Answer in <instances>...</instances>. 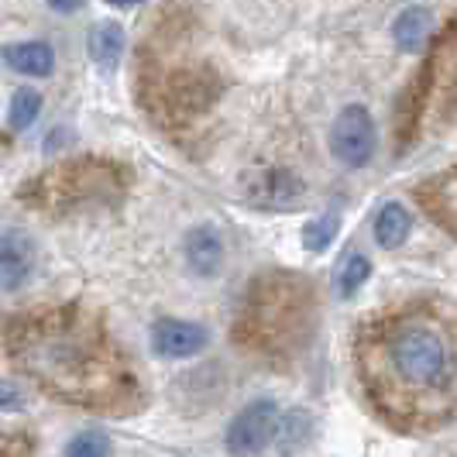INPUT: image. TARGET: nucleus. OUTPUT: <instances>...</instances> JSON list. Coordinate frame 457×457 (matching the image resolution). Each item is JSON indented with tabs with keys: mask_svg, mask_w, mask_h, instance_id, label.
Listing matches in <instances>:
<instances>
[{
	"mask_svg": "<svg viewBox=\"0 0 457 457\" xmlns=\"http://www.w3.org/2000/svg\"><path fill=\"white\" fill-rule=\"evenodd\" d=\"M11 365L69 406L93 412L141 410L145 392L104 320L76 306L21 310L4 327Z\"/></svg>",
	"mask_w": 457,
	"mask_h": 457,
	"instance_id": "f257e3e1",
	"label": "nucleus"
},
{
	"mask_svg": "<svg viewBox=\"0 0 457 457\" xmlns=\"http://www.w3.org/2000/svg\"><path fill=\"white\" fill-rule=\"evenodd\" d=\"M371 386L386 389L389 403L430 406L451 395L457 351L447 327L430 317H399L371 334L365 347Z\"/></svg>",
	"mask_w": 457,
	"mask_h": 457,
	"instance_id": "f03ea898",
	"label": "nucleus"
},
{
	"mask_svg": "<svg viewBox=\"0 0 457 457\" xmlns=\"http://www.w3.org/2000/svg\"><path fill=\"white\" fill-rule=\"evenodd\" d=\"M310 286L296 275L258 278L237 317V341L254 354H296L310 334Z\"/></svg>",
	"mask_w": 457,
	"mask_h": 457,
	"instance_id": "7ed1b4c3",
	"label": "nucleus"
},
{
	"mask_svg": "<svg viewBox=\"0 0 457 457\" xmlns=\"http://www.w3.org/2000/svg\"><path fill=\"white\" fill-rule=\"evenodd\" d=\"M128 189V172L111 159L87 155L46 169L24 183L21 204L38 213H79L90 206H114Z\"/></svg>",
	"mask_w": 457,
	"mask_h": 457,
	"instance_id": "20e7f679",
	"label": "nucleus"
},
{
	"mask_svg": "<svg viewBox=\"0 0 457 457\" xmlns=\"http://www.w3.org/2000/svg\"><path fill=\"white\" fill-rule=\"evenodd\" d=\"M217 79L213 72L196 62H165L155 52L145 55L141 69V93L145 107L155 111L162 120H186L200 114L217 96Z\"/></svg>",
	"mask_w": 457,
	"mask_h": 457,
	"instance_id": "39448f33",
	"label": "nucleus"
},
{
	"mask_svg": "<svg viewBox=\"0 0 457 457\" xmlns=\"http://www.w3.org/2000/svg\"><path fill=\"white\" fill-rule=\"evenodd\" d=\"M330 155L347 169H365L375 155V120L361 104H347L330 128Z\"/></svg>",
	"mask_w": 457,
	"mask_h": 457,
	"instance_id": "423d86ee",
	"label": "nucleus"
},
{
	"mask_svg": "<svg viewBox=\"0 0 457 457\" xmlns=\"http://www.w3.org/2000/svg\"><path fill=\"white\" fill-rule=\"evenodd\" d=\"M278 434V406L272 399H254L230 420L228 451L230 454H258Z\"/></svg>",
	"mask_w": 457,
	"mask_h": 457,
	"instance_id": "0eeeda50",
	"label": "nucleus"
},
{
	"mask_svg": "<svg viewBox=\"0 0 457 457\" xmlns=\"http://www.w3.org/2000/svg\"><path fill=\"white\" fill-rule=\"evenodd\" d=\"M303 193H306V183L293 169H282V165L254 172L248 186H245L248 204L262 206V210H289V206H296L303 200Z\"/></svg>",
	"mask_w": 457,
	"mask_h": 457,
	"instance_id": "6e6552de",
	"label": "nucleus"
},
{
	"mask_svg": "<svg viewBox=\"0 0 457 457\" xmlns=\"http://www.w3.org/2000/svg\"><path fill=\"white\" fill-rule=\"evenodd\" d=\"M206 341H210V334L200 323L165 317V320L152 327V347L159 351L162 358H193V354L204 351Z\"/></svg>",
	"mask_w": 457,
	"mask_h": 457,
	"instance_id": "1a4fd4ad",
	"label": "nucleus"
},
{
	"mask_svg": "<svg viewBox=\"0 0 457 457\" xmlns=\"http://www.w3.org/2000/svg\"><path fill=\"white\" fill-rule=\"evenodd\" d=\"M35 269V248L21 234H7L0 241V289L14 293L28 282V275Z\"/></svg>",
	"mask_w": 457,
	"mask_h": 457,
	"instance_id": "9d476101",
	"label": "nucleus"
},
{
	"mask_svg": "<svg viewBox=\"0 0 457 457\" xmlns=\"http://www.w3.org/2000/svg\"><path fill=\"white\" fill-rule=\"evenodd\" d=\"M186 262L196 275H213L224 262V241L213 228H196L186 237Z\"/></svg>",
	"mask_w": 457,
	"mask_h": 457,
	"instance_id": "9b49d317",
	"label": "nucleus"
},
{
	"mask_svg": "<svg viewBox=\"0 0 457 457\" xmlns=\"http://www.w3.org/2000/svg\"><path fill=\"white\" fill-rule=\"evenodd\" d=\"M4 59L7 66L21 76H48L52 66H55V55L46 42H18V46L4 48Z\"/></svg>",
	"mask_w": 457,
	"mask_h": 457,
	"instance_id": "f8f14e48",
	"label": "nucleus"
},
{
	"mask_svg": "<svg viewBox=\"0 0 457 457\" xmlns=\"http://www.w3.org/2000/svg\"><path fill=\"white\" fill-rule=\"evenodd\" d=\"M427 35H430V11L427 7H406L392 24V38L403 52H420Z\"/></svg>",
	"mask_w": 457,
	"mask_h": 457,
	"instance_id": "ddd939ff",
	"label": "nucleus"
},
{
	"mask_svg": "<svg viewBox=\"0 0 457 457\" xmlns=\"http://www.w3.org/2000/svg\"><path fill=\"white\" fill-rule=\"evenodd\" d=\"M410 230H412V217L406 206L386 204L378 210V217H375V241L382 248H399L410 237Z\"/></svg>",
	"mask_w": 457,
	"mask_h": 457,
	"instance_id": "4468645a",
	"label": "nucleus"
},
{
	"mask_svg": "<svg viewBox=\"0 0 457 457\" xmlns=\"http://www.w3.org/2000/svg\"><path fill=\"white\" fill-rule=\"evenodd\" d=\"M124 52V28L117 21H104L90 31V55L100 69H114Z\"/></svg>",
	"mask_w": 457,
	"mask_h": 457,
	"instance_id": "2eb2a0df",
	"label": "nucleus"
},
{
	"mask_svg": "<svg viewBox=\"0 0 457 457\" xmlns=\"http://www.w3.org/2000/svg\"><path fill=\"white\" fill-rule=\"evenodd\" d=\"M337 230H341V213H337V210H327V213L313 217V220L303 228V248L317 254L327 252L330 241L337 237Z\"/></svg>",
	"mask_w": 457,
	"mask_h": 457,
	"instance_id": "dca6fc26",
	"label": "nucleus"
},
{
	"mask_svg": "<svg viewBox=\"0 0 457 457\" xmlns=\"http://www.w3.org/2000/svg\"><path fill=\"white\" fill-rule=\"evenodd\" d=\"M42 114V96L35 90H18L14 93V100H11V128L14 131H24V128H31L35 120Z\"/></svg>",
	"mask_w": 457,
	"mask_h": 457,
	"instance_id": "f3484780",
	"label": "nucleus"
},
{
	"mask_svg": "<svg viewBox=\"0 0 457 457\" xmlns=\"http://www.w3.org/2000/svg\"><path fill=\"white\" fill-rule=\"evenodd\" d=\"M368 278H371V262H368V254H351V258L344 262L341 278H337L341 296H354V293L365 286Z\"/></svg>",
	"mask_w": 457,
	"mask_h": 457,
	"instance_id": "a211bd4d",
	"label": "nucleus"
},
{
	"mask_svg": "<svg viewBox=\"0 0 457 457\" xmlns=\"http://www.w3.org/2000/svg\"><path fill=\"white\" fill-rule=\"evenodd\" d=\"M69 457H104L111 454V440L104 434H79L66 447Z\"/></svg>",
	"mask_w": 457,
	"mask_h": 457,
	"instance_id": "6ab92c4d",
	"label": "nucleus"
},
{
	"mask_svg": "<svg viewBox=\"0 0 457 457\" xmlns=\"http://www.w3.org/2000/svg\"><path fill=\"white\" fill-rule=\"evenodd\" d=\"M0 410H21V392L14 382H0Z\"/></svg>",
	"mask_w": 457,
	"mask_h": 457,
	"instance_id": "aec40b11",
	"label": "nucleus"
},
{
	"mask_svg": "<svg viewBox=\"0 0 457 457\" xmlns=\"http://www.w3.org/2000/svg\"><path fill=\"white\" fill-rule=\"evenodd\" d=\"M35 444L31 440H7V436H0V454H28Z\"/></svg>",
	"mask_w": 457,
	"mask_h": 457,
	"instance_id": "412c9836",
	"label": "nucleus"
},
{
	"mask_svg": "<svg viewBox=\"0 0 457 457\" xmlns=\"http://www.w3.org/2000/svg\"><path fill=\"white\" fill-rule=\"evenodd\" d=\"M48 4H52L55 11H62V14H72V11H79L83 0H48Z\"/></svg>",
	"mask_w": 457,
	"mask_h": 457,
	"instance_id": "4be33fe9",
	"label": "nucleus"
},
{
	"mask_svg": "<svg viewBox=\"0 0 457 457\" xmlns=\"http://www.w3.org/2000/svg\"><path fill=\"white\" fill-rule=\"evenodd\" d=\"M451 183H454V186L447 189V200H451V206H454V210H457V172H454V176H451ZM454 220H457V213H454Z\"/></svg>",
	"mask_w": 457,
	"mask_h": 457,
	"instance_id": "5701e85b",
	"label": "nucleus"
},
{
	"mask_svg": "<svg viewBox=\"0 0 457 457\" xmlns=\"http://www.w3.org/2000/svg\"><path fill=\"white\" fill-rule=\"evenodd\" d=\"M107 4H114V7H135L141 0H107Z\"/></svg>",
	"mask_w": 457,
	"mask_h": 457,
	"instance_id": "b1692460",
	"label": "nucleus"
},
{
	"mask_svg": "<svg viewBox=\"0 0 457 457\" xmlns=\"http://www.w3.org/2000/svg\"><path fill=\"white\" fill-rule=\"evenodd\" d=\"M4 152H7V137L0 135V155H4Z\"/></svg>",
	"mask_w": 457,
	"mask_h": 457,
	"instance_id": "393cba45",
	"label": "nucleus"
}]
</instances>
